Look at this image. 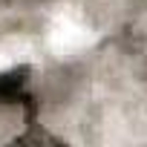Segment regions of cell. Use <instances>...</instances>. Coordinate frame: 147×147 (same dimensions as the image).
Listing matches in <instances>:
<instances>
[{
  "mask_svg": "<svg viewBox=\"0 0 147 147\" xmlns=\"http://www.w3.org/2000/svg\"><path fill=\"white\" fill-rule=\"evenodd\" d=\"M26 81H29V69L26 66L0 72V101H20L23 90H26Z\"/></svg>",
  "mask_w": 147,
  "mask_h": 147,
  "instance_id": "cell-1",
  "label": "cell"
},
{
  "mask_svg": "<svg viewBox=\"0 0 147 147\" xmlns=\"http://www.w3.org/2000/svg\"><path fill=\"white\" fill-rule=\"evenodd\" d=\"M18 144H26V141H49V144H58V138H52V136H46V133H38V130H32V133H26V136H20V138H15Z\"/></svg>",
  "mask_w": 147,
  "mask_h": 147,
  "instance_id": "cell-2",
  "label": "cell"
}]
</instances>
